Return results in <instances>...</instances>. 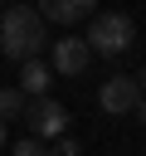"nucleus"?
Masks as SVG:
<instances>
[{
	"label": "nucleus",
	"instance_id": "1",
	"mask_svg": "<svg viewBox=\"0 0 146 156\" xmlns=\"http://www.w3.org/2000/svg\"><path fill=\"white\" fill-rule=\"evenodd\" d=\"M0 49L10 54V58H39V49H44V15L39 10H29L24 0H15L5 15H0Z\"/></svg>",
	"mask_w": 146,
	"mask_h": 156
},
{
	"label": "nucleus",
	"instance_id": "6",
	"mask_svg": "<svg viewBox=\"0 0 146 156\" xmlns=\"http://www.w3.org/2000/svg\"><path fill=\"white\" fill-rule=\"evenodd\" d=\"M39 15L54 24H78L83 15H97V0H39Z\"/></svg>",
	"mask_w": 146,
	"mask_h": 156
},
{
	"label": "nucleus",
	"instance_id": "4",
	"mask_svg": "<svg viewBox=\"0 0 146 156\" xmlns=\"http://www.w3.org/2000/svg\"><path fill=\"white\" fill-rule=\"evenodd\" d=\"M136 98H141V88H136V73H117V78H107L102 88H97V102H102V112H131L136 107Z\"/></svg>",
	"mask_w": 146,
	"mask_h": 156
},
{
	"label": "nucleus",
	"instance_id": "8",
	"mask_svg": "<svg viewBox=\"0 0 146 156\" xmlns=\"http://www.w3.org/2000/svg\"><path fill=\"white\" fill-rule=\"evenodd\" d=\"M24 112V93L19 88H0V122L5 117H19Z\"/></svg>",
	"mask_w": 146,
	"mask_h": 156
},
{
	"label": "nucleus",
	"instance_id": "7",
	"mask_svg": "<svg viewBox=\"0 0 146 156\" xmlns=\"http://www.w3.org/2000/svg\"><path fill=\"white\" fill-rule=\"evenodd\" d=\"M49 83H54V68L39 63V58H24V68H19V93H24V98H44Z\"/></svg>",
	"mask_w": 146,
	"mask_h": 156
},
{
	"label": "nucleus",
	"instance_id": "11",
	"mask_svg": "<svg viewBox=\"0 0 146 156\" xmlns=\"http://www.w3.org/2000/svg\"><path fill=\"white\" fill-rule=\"evenodd\" d=\"M131 112H136V117L146 122V98H136V107H131Z\"/></svg>",
	"mask_w": 146,
	"mask_h": 156
},
{
	"label": "nucleus",
	"instance_id": "3",
	"mask_svg": "<svg viewBox=\"0 0 146 156\" xmlns=\"http://www.w3.org/2000/svg\"><path fill=\"white\" fill-rule=\"evenodd\" d=\"M19 117L29 122V136H63L68 132V107L54 98H24Z\"/></svg>",
	"mask_w": 146,
	"mask_h": 156
},
{
	"label": "nucleus",
	"instance_id": "12",
	"mask_svg": "<svg viewBox=\"0 0 146 156\" xmlns=\"http://www.w3.org/2000/svg\"><path fill=\"white\" fill-rule=\"evenodd\" d=\"M136 88H141V98H146V68H141V73H136Z\"/></svg>",
	"mask_w": 146,
	"mask_h": 156
},
{
	"label": "nucleus",
	"instance_id": "10",
	"mask_svg": "<svg viewBox=\"0 0 146 156\" xmlns=\"http://www.w3.org/2000/svg\"><path fill=\"white\" fill-rule=\"evenodd\" d=\"M49 156H78V141H73V136H68V132H63V136H58V146H54V151H49Z\"/></svg>",
	"mask_w": 146,
	"mask_h": 156
},
{
	"label": "nucleus",
	"instance_id": "5",
	"mask_svg": "<svg viewBox=\"0 0 146 156\" xmlns=\"http://www.w3.org/2000/svg\"><path fill=\"white\" fill-rule=\"evenodd\" d=\"M88 58H92L88 39H78V34H63V39H54V73H63V78H78V73L88 68Z\"/></svg>",
	"mask_w": 146,
	"mask_h": 156
},
{
	"label": "nucleus",
	"instance_id": "13",
	"mask_svg": "<svg viewBox=\"0 0 146 156\" xmlns=\"http://www.w3.org/2000/svg\"><path fill=\"white\" fill-rule=\"evenodd\" d=\"M0 151H5V122H0Z\"/></svg>",
	"mask_w": 146,
	"mask_h": 156
},
{
	"label": "nucleus",
	"instance_id": "2",
	"mask_svg": "<svg viewBox=\"0 0 146 156\" xmlns=\"http://www.w3.org/2000/svg\"><path fill=\"white\" fill-rule=\"evenodd\" d=\"M88 49L92 54H107V58H117V54H127L131 49V39H136V24H131V15H122V10H107V15H92V24H88Z\"/></svg>",
	"mask_w": 146,
	"mask_h": 156
},
{
	"label": "nucleus",
	"instance_id": "9",
	"mask_svg": "<svg viewBox=\"0 0 146 156\" xmlns=\"http://www.w3.org/2000/svg\"><path fill=\"white\" fill-rule=\"evenodd\" d=\"M15 156H49V146H44V136H24V141H15Z\"/></svg>",
	"mask_w": 146,
	"mask_h": 156
}]
</instances>
